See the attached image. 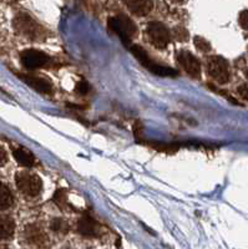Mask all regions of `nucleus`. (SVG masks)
Returning a JSON list of instances; mask_svg holds the SVG:
<instances>
[{"instance_id":"393cba45","label":"nucleus","mask_w":248,"mask_h":249,"mask_svg":"<svg viewBox=\"0 0 248 249\" xmlns=\"http://www.w3.org/2000/svg\"><path fill=\"white\" fill-rule=\"evenodd\" d=\"M237 92H238V95H240L243 100L248 101V84H243V85L238 86Z\"/></svg>"},{"instance_id":"39448f33","label":"nucleus","mask_w":248,"mask_h":249,"mask_svg":"<svg viewBox=\"0 0 248 249\" xmlns=\"http://www.w3.org/2000/svg\"><path fill=\"white\" fill-rule=\"evenodd\" d=\"M177 57L178 64L181 65V68L186 71L187 74L190 75L193 79H200L201 77V62L195 55H192L190 51L180 50L176 55Z\"/></svg>"},{"instance_id":"9b49d317","label":"nucleus","mask_w":248,"mask_h":249,"mask_svg":"<svg viewBox=\"0 0 248 249\" xmlns=\"http://www.w3.org/2000/svg\"><path fill=\"white\" fill-rule=\"evenodd\" d=\"M26 235L30 243L37 247H45L48 244V235L37 226H30L26 230Z\"/></svg>"},{"instance_id":"1a4fd4ad","label":"nucleus","mask_w":248,"mask_h":249,"mask_svg":"<svg viewBox=\"0 0 248 249\" xmlns=\"http://www.w3.org/2000/svg\"><path fill=\"white\" fill-rule=\"evenodd\" d=\"M15 26L19 31L24 33L28 36H35L37 35L38 24L28 15H19L15 19Z\"/></svg>"},{"instance_id":"6e6552de","label":"nucleus","mask_w":248,"mask_h":249,"mask_svg":"<svg viewBox=\"0 0 248 249\" xmlns=\"http://www.w3.org/2000/svg\"><path fill=\"white\" fill-rule=\"evenodd\" d=\"M18 76L23 80L25 84H28L30 88L34 90L39 91L42 93H51L53 92V85L48 79H42V77L34 76V75H28V74H18Z\"/></svg>"},{"instance_id":"7ed1b4c3","label":"nucleus","mask_w":248,"mask_h":249,"mask_svg":"<svg viewBox=\"0 0 248 249\" xmlns=\"http://www.w3.org/2000/svg\"><path fill=\"white\" fill-rule=\"evenodd\" d=\"M15 183L21 193L29 197H37L42 188V182L39 176L29 172H19L15 176Z\"/></svg>"},{"instance_id":"4468645a","label":"nucleus","mask_w":248,"mask_h":249,"mask_svg":"<svg viewBox=\"0 0 248 249\" xmlns=\"http://www.w3.org/2000/svg\"><path fill=\"white\" fill-rule=\"evenodd\" d=\"M147 69H149L151 72H153V74L162 77H176L178 75V72L175 69L169 68V66H162L160 65V64H156L155 61H153Z\"/></svg>"},{"instance_id":"f8f14e48","label":"nucleus","mask_w":248,"mask_h":249,"mask_svg":"<svg viewBox=\"0 0 248 249\" xmlns=\"http://www.w3.org/2000/svg\"><path fill=\"white\" fill-rule=\"evenodd\" d=\"M13 156H14V159L17 160V162L20 166H24V167H31V166H34V155H33L30 151L26 150V148H15V150L13 151Z\"/></svg>"},{"instance_id":"9d476101","label":"nucleus","mask_w":248,"mask_h":249,"mask_svg":"<svg viewBox=\"0 0 248 249\" xmlns=\"http://www.w3.org/2000/svg\"><path fill=\"white\" fill-rule=\"evenodd\" d=\"M125 4H126L127 8L130 9L131 13L138 15V17H144V15L149 14L153 6V3L150 0H126Z\"/></svg>"},{"instance_id":"412c9836","label":"nucleus","mask_w":248,"mask_h":249,"mask_svg":"<svg viewBox=\"0 0 248 249\" xmlns=\"http://www.w3.org/2000/svg\"><path fill=\"white\" fill-rule=\"evenodd\" d=\"M144 124H142L140 120L134 124V135H135V139L137 142H141L144 140Z\"/></svg>"},{"instance_id":"423d86ee","label":"nucleus","mask_w":248,"mask_h":249,"mask_svg":"<svg viewBox=\"0 0 248 249\" xmlns=\"http://www.w3.org/2000/svg\"><path fill=\"white\" fill-rule=\"evenodd\" d=\"M20 60H21L24 68L31 70V69H38L45 65L49 61V56L45 53L37 50V49H28L20 54Z\"/></svg>"},{"instance_id":"5701e85b","label":"nucleus","mask_w":248,"mask_h":249,"mask_svg":"<svg viewBox=\"0 0 248 249\" xmlns=\"http://www.w3.org/2000/svg\"><path fill=\"white\" fill-rule=\"evenodd\" d=\"M75 91L80 93V95H86L90 91V86H89V84L85 80H80L76 84V86H75Z\"/></svg>"},{"instance_id":"f03ea898","label":"nucleus","mask_w":248,"mask_h":249,"mask_svg":"<svg viewBox=\"0 0 248 249\" xmlns=\"http://www.w3.org/2000/svg\"><path fill=\"white\" fill-rule=\"evenodd\" d=\"M206 71L207 75L217 82L220 85H223L226 82H229V61L222 56L213 55V56L207 57L206 60Z\"/></svg>"},{"instance_id":"f3484780","label":"nucleus","mask_w":248,"mask_h":249,"mask_svg":"<svg viewBox=\"0 0 248 249\" xmlns=\"http://www.w3.org/2000/svg\"><path fill=\"white\" fill-rule=\"evenodd\" d=\"M145 144L153 147V150L161 151V152H167V153H173L180 148V143H165V142H157V141H150L145 142Z\"/></svg>"},{"instance_id":"a878e982","label":"nucleus","mask_w":248,"mask_h":249,"mask_svg":"<svg viewBox=\"0 0 248 249\" xmlns=\"http://www.w3.org/2000/svg\"><path fill=\"white\" fill-rule=\"evenodd\" d=\"M6 161H8V155H6V151L4 150L1 146H0V166H3Z\"/></svg>"},{"instance_id":"dca6fc26","label":"nucleus","mask_w":248,"mask_h":249,"mask_svg":"<svg viewBox=\"0 0 248 249\" xmlns=\"http://www.w3.org/2000/svg\"><path fill=\"white\" fill-rule=\"evenodd\" d=\"M130 50H131V53L135 55L136 59L141 62L145 68H149V66L153 62V60L149 56V54L146 53V50H144V49H142L140 45H131Z\"/></svg>"},{"instance_id":"2eb2a0df","label":"nucleus","mask_w":248,"mask_h":249,"mask_svg":"<svg viewBox=\"0 0 248 249\" xmlns=\"http://www.w3.org/2000/svg\"><path fill=\"white\" fill-rule=\"evenodd\" d=\"M13 195L6 184L0 182V211L8 210L13 204Z\"/></svg>"},{"instance_id":"b1692460","label":"nucleus","mask_w":248,"mask_h":249,"mask_svg":"<svg viewBox=\"0 0 248 249\" xmlns=\"http://www.w3.org/2000/svg\"><path fill=\"white\" fill-rule=\"evenodd\" d=\"M238 23H240L241 28L248 31V9L247 10H243V12L240 13V17H238Z\"/></svg>"},{"instance_id":"aec40b11","label":"nucleus","mask_w":248,"mask_h":249,"mask_svg":"<svg viewBox=\"0 0 248 249\" xmlns=\"http://www.w3.org/2000/svg\"><path fill=\"white\" fill-rule=\"evenodd\" d=\"M193 43H195L196 48H197L200 51H203V53H207V51L211 50V44H210L205 37L195 36Z\"/></svg>"},{"instance_id":"4be33fe9","label":"nucleus","mask_w":248,"mask_h":249,"mask_svg":"<svg viewBox=\"0 0 248 249\" xmlns=\"http://www.w3.org/2000/svg\"><path fill=\"white\" fill-rule=\"evenodd\" d=\"M173 33H175V37L178 41H187V39H189V31L182 26L175 28Z\"/></svg>"},{"instance_id":"20e7f679","label":"nucleus","mask_w":248,"mask_h":249,"mask_svg":"<svg viewBox=\"0 0 248 249\" xmlns=\"http://www.w3.org/2000/svg\"><path fill=\"white\" fill-rule=\"evenodd\" d=\"M147 36L155 48L166 49L171 40L170 31L161 21H150L147 25Z\"/></svg>"},{"instance_id":"6ab92c4d","label":"nucleus","mask_w":248,"mask_h":249,"mask_svg":"<svg viewBox=\"0 0 248 249\" xmlns=\"http://www.w3.org/2000/svg\"><path fill=\"white\" fill-rule=\"evenodd\" d=\"M68 197H66V193L64 190H57V192H55V195H54V202L57 204V206L60 207V208H65L66 206H68Z\"/></svg>"},{"instance_id":"ddd939ff","label":"nucleus","mask_w":248,"mask_h":249,"mask_svg":"<svg viewBox=\"0 0 248 249\" xmlns=\"http://www.w3.org/2000/svg\"><path fill=\"white\" fill-rule=\"evenodd\" d=\"M15 224L12 218L0 217V241L9 239L14 234Z\"/></svg>"},{"instance_id":"bb28decb","label":"nucleus","mask_w":248,"mask_h":249,"mask_svg":"<svg viewBox=\"0 0 248 249\" xmlns=\"http://www.w3.org/2000/svg\"><path fill=\"white\" fill-rule=\"evenodd\" d=\"M245 75H246V77H247V79H248V69L245 71Z\"/></svg>"},{"instance_id":"0eeeda50","label":"nucleus","mask_w":248,"mask_h":249,"mask_svg":"<svg viewBox=\"0 0 248 249\" xmlns=\"http://www.w3.org/2000/svg\"><path fill=\"white\" fill-rule=\"evenodd\" d=\"M77 232L85 237H99L101 234V226L90 215H84L77 222Z\"/></svg>"},{"instance_id":"a211bd4d","label":"nucleus","mask_w":248,"mask_h":249,"mask_svg":"<svg viewBox=\"0 0 248 249\" xmlns=\"http://www.w3.org/2000/svg\"><path fill=\"white\" fill-rule=\"evenodd\" d=\"M50 228L54 231V232H61V233H65L68 232V223H66L64 219L61 218H55L50 224Z\"/></svg>"},{"instance_id":"f257e3e1","label":"nucleus","mask_w":248,"mask_h":249,"mask_svg":"<svg viewBox=\"0 0 248 249\" xmlns=\"http://www.w3.org/2000/svg\"><path fill=\"white\" fill-rule=\"evenodd\" d=\"M107 26L111 31L116 33L121 37L125 45H130V41L134 36L137 35V25L134 20L125 14H120L117 17H113L107 21Z\"/></svg>"}]
</instances>
